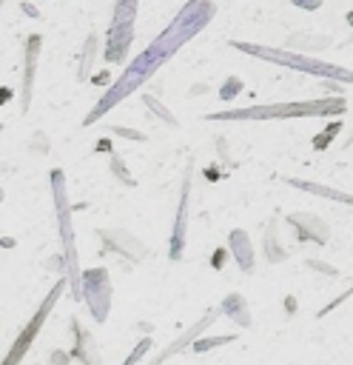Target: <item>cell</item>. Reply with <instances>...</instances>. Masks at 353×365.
<instances>
[{
    "label": "cell",
    "mask_w": 353,
    "mask_h": 365,
    "mask_svg": "<svg viewBox=\"0 0 353 365\" xmlns=\"http://www.w3.org/2000/svg\"><path fill=\"white\" fill-rule=\"evenodd\" d=\"M293 185L305 188V191H313V194H322V197H330V200H344V202H353V197L342 194V191H333V188H325V185H313V182H302V180H290Z\"/></svg>",
    "instance_id": "cell-5"
},
{
    "label": "cell",
    "mask_w": 353,
    "mask_h": 365,
    "mask_svg": "<svg viewBox=\"0 0 353 365\" xmlns=\"http://www.w3.org/2000/svg\"><path fill=\"white\" fill-rule=\"evenodd\" d=\"M344 111V100H322V103H296L285 108H248V111H219L211 114V120H239V117H285V114H330Z\"/></svg>",
    "instance_id": "cell-1"
},
{
    "label": "cell",
    "mask_w": 353,
    "mask_h": 365,
    "mask_svg": "<svg viewBox=\"0 0 353 365\" xmlns=\"http://www.w3.org/2000/svg\"><path fill=\"white\" fill-rule=\"evenodd\" d=\"M231 248L236 251V259H239L242 271H251L253 268V251H251V242L245 240V231H233L231 234Z\"/></svg>",
    "instance_id": "cell-4"
},
{
    "label": "cell",
    "mask_w": 353,
    "mask_h": 365,
    "mask_svg": "<svg viewBox=\"0 0 353 365\" xmlns=\"http://www.w3.org/2000/svg\"><path fill=\"white\" fill-rule=\"evenodd\" d=\"M63 285H65V282H60V285H57V288H54V291L48 294V299L43 302V308H40V311H37V314H34V317L28 319V325L23 328V334H20V339L14 342V348H11V354H9V359H6V365H14V362H17V359H20L23 354H26V348H28V342L34 339V334H37V328H40V325H43V319L48 317V311H51V305H54V299L60 297V291H63Z\"/></svg>",
    "instance_id": "cell-2"
},
{
    "label": "cell",
    "mask_w": 353,
    "mask_h": 365,
    "mask_svg": "<svg viewBox=\"0 0 353 365\" xmlns=\"http://www.w3.org/2000/svg\"><path fill=\"white\" fill-rule=\"evenodd\" d=\"M290 225L299 228V240H316V242H325V240H327L325 234H316V228H325V225L316 222L310 214H296V217H290Z\"/></svg>",
    "instance_id": "cell-3"
},
{
    "label": "cell",
    "mask_w": 353,
    "mask_h": 365,
    "mask_svg": "<svg viewBox=\"0 0 353 365\" xmlns=\"http://www.w3.org/2000/svg\"><path fill=\"white\" fill-rule=\"evenodd\" d=\"M231 336H216V339H208V342H196V351H208V348H214V345H219V342H228Z\"/></svg>",
    "instance_id": "cell-7"
},
{
    "label": "cell",
    "mask_w": 353,
    "mask_h": 365,
    "mask_svg": "<svg viewBox=\"0 0 353 365\" xmlns=\"http://www.w3.org/2000/svg\"><path fill=\"white\" fill-rule=\"evenodd\" d=\"M37 48H40V37H31V40H28V66H26V88H23V103L28 100V83H31V74H34V57H37Z\"/></svg>",
    "instance_id": "cell-6"
}]
</instances>
